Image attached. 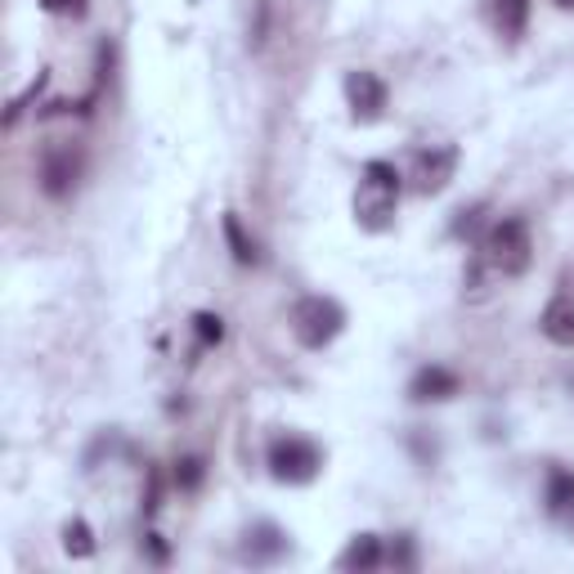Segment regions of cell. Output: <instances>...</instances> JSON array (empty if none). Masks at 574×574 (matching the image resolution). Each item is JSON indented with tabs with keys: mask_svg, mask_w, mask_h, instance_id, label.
<instances>
[{
	"mask_svg": "<svg viewBox=\"0 0 574 574\" xmlns=\"http://www.w3.org/2000/svg\"><path fill=\"white\" fill-rule=\"evenodd\" d=\"M395 207H399V170L390 162H368L355 189V220L368 234H382L395 220Z\"/></svg>",
	"mask_w": 574,
	"mask_h": 574,
	"instance_id": "cell-1",
	"label": "cell"
},
{
	"mask_svg": "<svg viewBox=\"0 0 574 574\" xmlns=\"http://www.w3.org/2000/svg\"><path fill=\"white\" fill-rule=\"evenodd\" d=\"M485 261H489L498 274H507V278L526 274L530 261H534L530 224H526L521 216H503V220L489 229V234H485Z\"/></svg>",
	"mask_w": 574,
	"mask_h": 574,
	"instance_id": "cell-2",
	"label": "cell"
},
{
	"mask_svg": "<svg viewBox=\"0 0 574 574\" xmlns=\"http://www.w3.org/2000/svg\"><path fill=\"white\" fill-rule=\"evenodd\" d=\"M323 467V453L306 435H278L269 444V476L283 485H310Z\"/></svg>",
	"mask_w": 574,
	"mask_h": 574,
	"instance_id": "cell-3",
	"label": "cell"
},
{
	"mask_svg": "<svg viewBox=\"0 0 574 574\" xmlns=\"http://www.w3.org/2000/svg\"><path fill=\"white\" fill-rule=\"evenodd\" d=\"M346 328V310H341L332 297H306L297 310H292V332L306 351H323L341 336Z\"/></svg>",
	"mask_w": 574,
	"mask_h": 574,
	"instance_id": "cell-4",
	"label": "cell"
},
{
	"mask_svg": "<svg viewBox=\"0 0 574 574\" xmlns=\"http://www.w3.org/2000/svg\"><path fill=\"white\" fill-rule=\"evenodd\" d=\"M77 180H81V153L73 144H49L41 153V189L49 198H68Z\"/></svg>",
	"mask_w": 574,
	"mask_h": 574,
	"instance_id": "cell-5",
	"label": "cell"
},
{
	"mask_svg": "<svg viewBox=\"0 0 574 574\" xmlns=\"http://www.w3.org/2000/svg\"><path fill=\"white\" fill-rule=\"evenodd\" d=\"M453 166H457V148L440 144V148H422L413 157V189L418 194H440L453 180Z\"/></svg>",
	"mask_w": 574,
	"mask_h": 574,
	"instance_id": "cell-6",
	"label": "cell"
},
{
	"mask_svg": "<svg viewBox=\"0 0 574 574\" xmlns=\"http://www.w3.org/2000/svg\"><path fill=\"white\" fill-rule=\"evenodd\" d=\"M346 103L355 112V122H377L382 108H386V81L377 73H351L346 77Z\"/></svg>",
	"mask_w": 574,
	"mask_h": 574,
	"instance_id": "cell-7",
	"label": "cell"
},
{
	"mask_svg": "<svg viewBox=\"0 0 574 574\" xmlns=\"http://www.w3.org/2000/svg\"><path fill=\"white\" fill-rule=\"evenodd\" d=\"M287 548H292L287 534L278 526H269V521H261V526H252L243 534V561H252V565H274V561L287 556Z\"/></svg>",
	"mask_w": 574,
	"mask_h": 574,
	"instance_id": "cell-8",
	"label": "cell"
},
{
	"mask_svg": "<svg viewBox=\"0 0 574 574\" xmlns=\"http://www.w3.org/2000/svg\"><path fill=\"white\" fill-rule=\"evenodd\" d=\"M457 390H463V382H457V373L440 368V364H427L413 373L409 382V395L418 399V405H440V399H453Z\"/></svg>",
	"mask_w": 574,
	"mask_h": 574,
	"instance_id": "cell-9",
	"label": "cell"
},
{
	"mask_svg": "<svg viewBox=\"0 0 574 574\" xmlns=\"http://www.w3.org/2000/svg\"><path fill=\"white\" fill-rule=\"evenodd\" d=\"M539 328H543L548 341H556V346H574V297L570 292L552 297L543 319H539Z\"/></svg>",
	"mask_w": 574,
	"mask_h": 574,
	"instance_id": "cell-10",
	"label": "cell"
},
{
	"mask_svg": "<svg viewBox=\"0 0 574 574\" xmlns=\"http://www.w3.org/2000/svg\"><path fill=\"white\" fill-rule=\"evenodd\" d=\"M386 561V552H382V539L377 534H355L351 539V548L341 552V570H360V574H368V570H377Z\"/></svg>",
	"mask_w": 574,
	"mask_h": 574,
	"instance_id": "cell-11",
	"label": "cell"
},
{
	"mask_svg": "<svg viewBox=\"0 0 574 574\" xmlns=\"http://www.w3.org/2000/svg\"><path fill=\"white\" fill-rule=\"evenodd\" d=\"M526 23H530V0H494V27H498L507 41L521 36Z\"/></svg>",
	"mask_w": 574,
	"mask_h": 574,
	"instance_id": "cell-12",
	"label": "cell"
},
{
	"mask_svg": "<svg viewBox=\"0 0 574 574\" xmlns=\"http://www.w3.org/2000/svg\"><path fill=\"white\" fill-rule=\"evenodd\" d=\"M548 511L561 516V511H574V472L570 467H552L548 472V494H543Z\"/></svg>",
	"mask_w": 574,
	"mask_h": 574,
	"instance_id": "cell-13",
	"label": "cell"
},
{
	"mask_svg": "<svg viewBox=\"0 0 574 574\" xmlns=\"http://www.w3.org/2000/svg\"><path fill=\"white\" fill-rule=\"evenodd\" d=\"M224 243H229V252H234V261H239V265H256V261H261L256 239H247V229H243V220H239L234 211L224 216Z\"/></svg>",
	"mask_w": 574,
	"mask_h": 574,
	"instance_id": "cell-14",
	"label": "cell"
},
{
	"mask_svg": "<svg viewBox=\"0 0 574 574\" xmlns=\"http://www.w3.org/2000/svg\"><path fill=\"white\" fill-rule=\"evenodd\" d=\"M202 476H207V463H202L198 453L176 457V472H170V481H176V489H180V494H194V489L202 485Z\"/></svg>",
	"mask_w": 574,
	"mask_h": 574,
	"instance_id": "cell-15",
	"label": "cell"
},
{
	"mask_svg": "<svg viewBox=\"0 0 574 574\" xmlns=\"http://www.w3.org/2000/svg\"><path fill=\"white\" fill-rule=\"evenodd\" d=\"M64 548H68V556H95V534H90V526H86V521H68V526H64Z\"/></svg>",
	"mask_w": 574,
	"mask_h": 574,
	"instance_id": "cell-16",
	"label": "cell"
},
{
	"mask_svg": "<svg viewBox=\"0 0 574 574\" xmlns=\"http://www.w3.org/2000/svg\"><path fill=\"white\" fill-rule=\"evenodd\" d=\"M194 332H198V346H220V341H224V319L202 310V314H194Z\"/></svg>",
	"mask_w": 574,
	"mask_h": 574,
	"instance_id": "cell-17",
	"label": "cell"
},
{
	"mask_svg": "<svg viewBox=\"0 0 574 574\" xmlns=\"http://www.w3.org/2000/svg\"><path fill=\"white\" fill-rule=\"evenodd\" d=\"M386 561H390L395 570H413V565H418V552H413V539H409V534H399V539L390 543V552H386Z\"/></svg>",
	"mask_w": 574,
	"mask_h": 574,
	"instance_id": "cell-18",
	"label": "cell"
},
{
	"mask_svg": "<svg viewBox=\"0 0 574 574\" xmlns=\"http://www.w3.org/2000/svg\"><path fill=\"white\" fill-rule=\"evenodd\" d=\"M49 14H86V0H41Z\"/></svg>",
	"mask_w": 574,
	"mask_h": 574,
	"instance_id": "cell-19",
	"label": "cell"
},
{
	"mask_svg": "<svg viewBox=\"0 0 574 574\" xmlns=\"http://www.w3.org/2000/svg\"><path fill=\"white\" fill-rule=\"evenodd\" d=\"M157 498H162V476L148 472V494H144V511H148V516L157 511Z\"/></svg>",
	"mask_w": 574,
	"mask_h": 574,
	"instance_id": "cell-20",
	"label": "cell"
},
{
	"mask_svg": "<svg viewBox=\"0 0 574 574\" xmlns=\"http://www.w3.org/2000/svg\"><path fill=\"white\" fill-rule=\"evenodd\" d=\"M144 548H148V556H153V561H166V543H162L157 534H148V539H144Z\"/></svg>",
	"mask_w": 574,
	"mask_h": 574,
	"instance_id": "cell-21",
	"label": "cell"
},
{
	"mask_svg": "<svg viewBox=\"0 0 574 574\" xmlns=\"http://www.w3.org/2000/svg\"><path fill=\"white\" fill-rule=\"evenodd\" d=\"M552 5H556V10H574V0H552Z\"/></svg>",
	"mask_w": 574,
	"mask_h": 574,
	"instance_id": "cell-22",
	"label": "cell"
}]
</instances>
